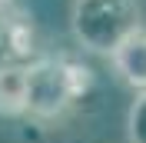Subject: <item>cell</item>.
Masks as SVG:
<instances>
[{"instance_id":"cell-1","label":"cell","mask_w":146,"mask_h":143,"mask_svg":"<svg viewBox=\"0 0 146 143\" xmlns=\"http://www.w3.org/2000/svg\"><path fill=\"white\" fill-rule=\"evenodd\" d=\"M139 27H143L139 0H73L70 30L86 53H100L110 60V53Z\"/></svg>"},{"instance_id":"cell-2","label":"cell","mask_w":146,"mask_h":143,"mask_svg":"<svg viewBox=\"0 0 146 143\" xmlns=\"http://www.w3.org/2000/svg\"><path fill=\"white\" fill-rule=\"evenodd\" d=\"M90 70L70 57H36L27 63V113L36 120H63L86 90Z\"/></svg>"},{"instance_id":"cell-3","label":"cell","mask_w":146,"mask_h":143,"mask_svg":"<svg viewBox=\"0 0 146 143\" xmlns=\"http://www.w3.org/2000/svg\"><path fill=\"white\" fill-rule=\"evenodd\" d=\"M110 70L133 93H146V27H139L136 33H129L110 53Z\"/></svg>"},{"instance_id":"cell-4","label":"cell","mask_w":146,"mask_h":143,"mask_svg":"<svg viewBox=\"0 0 146 143\" xmlns=\"http://www.w3.org/2000/svg\"><path fill=\"white\" fill-rule=\"evenodd\" d=\"M0 116H27V63L0 60Z\"/></svg>"},{"instance_id":"cell-5","label":"cell","mask_w":146,"mask_h":143,"mask_svg":"<svg viewBox=\"0 0 146 143\" xmlns=\"http://www.w3.org/2000/svg\"><path fill=\"white\" fill-rule=\"evenodd\" d=\"M126 140L146 143V93H136V100L126 110Z\"/></svg>"}]
</instances>
